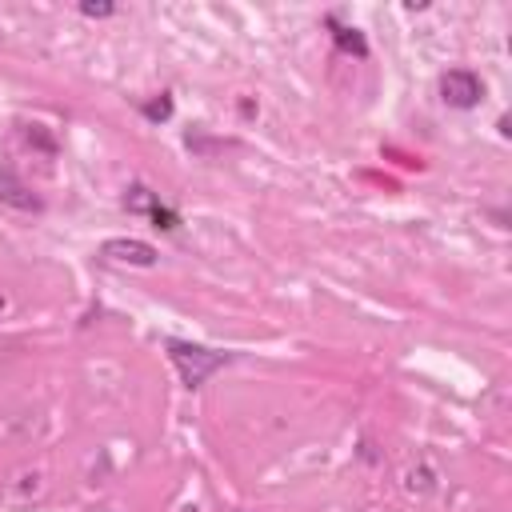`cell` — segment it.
I'll use <instances>...</instances> for the list:
<instances>
[{"instance_id":"1","label":"cell","mask_w":512,"mask_h":512,"mask_svg":"<svg viewBox=\"0 0 512 512\" xmlns=\"http://www.w3.org/2000/svg\"><path fill=\"white\" fill-rule=\"evenodd\" d=\"M164 348H168V360L176 364L184 388H200L212 372H220V368L232 360V352H212V348L192 344V340H168Z\"/></svg>"},{"instance_id":"2","label":"cell","mask_w":512,"mask_h":512,"mask_svg":"<svg viewBox=\"0 0 512 512\" xmlns=\"http://www.w3.org/2000/svg\"><path fill=\"white\" fill-rule=\"evenodd\" d=\"M440 100L448 108H476L484 100V80L472 68H448L440 76Z\"/></svg>"},{"instance_id":"3","label":"cell","mask_w":512,"mask_h":512,"mask_svg":"<svg viewBox=\"0 0 512 512\" xmlns=\"http://www.w3.org/2000/svg\"><path fill=\"white\" fill-rule=\"evenodd\" d=\"M100 256L108 264H128V268H156L160 252L148 244V240H136V236H112L100 244Z\"/></svg>"},{"instance_id":"4","label":"cell","mask_w":512,"mask_h":512,"mask_svg":"<svg viewBox=\"0 0 512 512\" xmlns=\"http://www.w3.org/2000/svg\"><path fill=\"white\" fill-rule=\"evenodd\" d=\"M0 204H8V208H16V212H40V208H44V200H40L12 168H0Z\"/></svg>"},{"instance_id":"5","label":"cell","mask_w":512,"mask_h":512,"mask_svg":"<svg viewBox=\"0 0 512 512\" xmlns=\"http://www.w3.org/2000/svg\"><path fill=\"white\" fill-rule=\"evenodd\" d=\"M328 28H332V44H336L340 52L368 56V40H364V32H360V28H348V24H340L336 16H328Z\"/></svg>"},{"instance_id":"6","label":"cell","mask_w":512,"mask_h":512,"mask_svg":"<svg viewBox=\"0 0 512 512\" xmlns=\"http://www.w3.org/2000/svg\"><path fill=\"white\" fill-rule=\"evenodd\" d=\"M124 204H128V212H144V216H148V212H152V204H156V196H152L144 184H132V188H128V196H124Z\"/></svg>"},{"instance_id":"7","label":"cell","mask_w":512,"mask_h":512,"mask_svg":"<svg viewBox=\"0 0 512 512\" xmlns=\"http://www.w3.org/2000/svg\"><path fill=\"white\" fill-rule=\"evenodd\" d=\"M80 16H88V20H108V16H116V4H112V0H80Z\"/></svg>"},{"instance_id":"8","label":"cell","mask_w":512,"mask_h":512,"mask_svg":"<svg viewBox=\"0 0 512 512\" xmlns=\"http://www.w3.org/2000/svg\"><path fill=\"white\" fill-rule=\"evenodd\" d=\"M144 116H148V120H168V116H172V96L160 92L156 100H148V104H144Z\"/></svg>"},{"instance_id":"9","label":"cell","mask_w":512,"mask_h":512,"mask_svg":"<svg viewBox=\"0 0 512 512\" xmlns=\"http://www.w3.org/2000/svg\"><path fill=\"white\" fill-rule=\"evenodd\" d=\"M148 220H152L156 228H164V232H172V228L180 224V216H176L172 208H164V204H152V212H148Z\"/></svg>"},{"instance_id":"10","label":"cell","mask_w":512,"mask_h":512,"mask_svg":"<svg viewBox=\"0 0 512 512\" xmlns=\"http://www.w3.org/2000/svg\"><path fill=\"white\" fill-rule=\"evenodd\" d=\"M408 488H412V492H432V488H436L432 468H412V472H408Z\"/></svg>"},{"instance_id":"11","label":"cell","mask_w":512,"mask_h":512,"mask_svg":"<svg viewBox=\"0 0 512 512\" xmlns=\"http://www.w3.org/2000/svg\"><path fill=\"white\" fill-rule=\"evenodd\" d=\"M180 512H200V508H196V504H184V508H180Z\"/></svg>"},{"instance_id":"12","label":"cell","mask_w":512,"mask_h":512,"mask_svg":"<svg viewBox=\"0 0 512 512\" xmlns=\"http://www.w3.org/2000/svg\"><path fill=\"white\" fill-rule=\"evenodd\" d=\"M96 512H120V508H96Z\"/></svg>"},{"instance_id":"13","label":"cell","mask_w":512,"mask_h":512,"mask_svg":"<svg viewBox=\"0 0 512 512\" xmlns=\"http://www.w3.org/2000/svg\"><path fill=\"white\" fill-rule=\"evenodd\" d=\"M0 308H4V296H0Z\"/></svg>"}]
</instances>
